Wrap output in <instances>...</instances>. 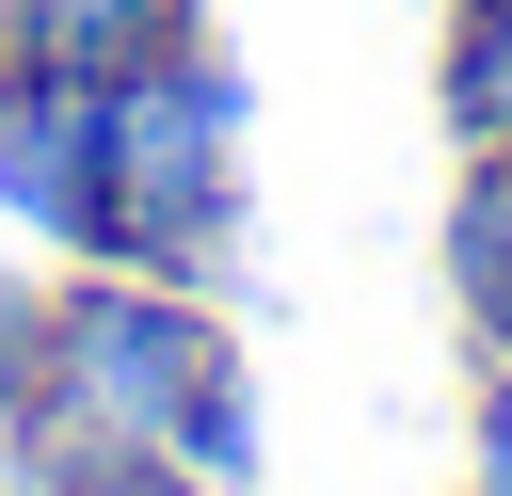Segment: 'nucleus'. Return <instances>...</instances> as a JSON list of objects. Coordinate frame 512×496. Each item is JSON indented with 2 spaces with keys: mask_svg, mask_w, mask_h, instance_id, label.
Here are the masks:
<instances>
[{
  "mask_svg": "<svg viewBox=\"0 0 512 496\" xmlns=\"http://www.w3.org/2000/svg\"><path fill=\"white\" fill-rule=\"evenodd\" d=\"M240 384V336L192 272H112L64 256L32 288V368L0 400V464L48 480L64 448H192V416Z\"/></svg>",
  "mask_w": 512,
  "mask_h": 496,
  "instance_id": "f257e3e1",
  "label": "nucleus"
},
{
  "mask_svg": "<svg viewBox=\"0 0 512 496\" xmlns=\"http://www.w3.org/2000/svg\"><path fill=\"white\" fill-rule=\"evenodd\" d=\"M240 128H256V96H240V64L192 32L176 64H144V80H112L96 96V256L112 272H224V240H240Z\"/></svg>",
  "mask_w": 512,
  "mask_h": 496,
  "instance_id": "f03ea898",
  "label": "nucleus"
},
{
  "mask_svg": "<svg viewBox=\"0 0 512 496\" xmlns=\"http://www.w3.org/2000/svg\"><path fill=\"white\" fill-rule=\"evenodd\" d=\"M0 224L48 256H96V96L48 64H0Z\"/></svg>",
  "mask_w": 512,
  "mask_h": 496,
  "instance_id": "7ed1b4c3",
  "label": "nucleus"
},
{
  "mask_svg": "<svg viewBox=\"0 0 512 496\" xmlns=\"http://www.w3.org/2000/svg\"><path fill=\"white\" fill-rule=\"evenodd\" d=\"M192 32H208V0H16V64L80 80V96H112V80L176 64Z\"/></svg>",
  "mask_w": 512,
  "mask_h": 496,
  "instance_id": "20e7f679",
  "label": "nucleus"
},
{
  "mask_svg": "<svg viewBox=\"0 0 512 496\" xmlns=\"http://www.w3.org/2000/svg\"><path fill=\"white\" fill-rule=\"evenodd\" d=\"M432 272H448V320L480 336V352H512V160L480 144L464 176H448V224H432Z\"/></svg>",
  "mask_w": 512,
  "mask_h": 496,
  "instance_id": "39448f33",
  "label": "nucleus"
},
{
  "mask_svg": "<svg viewBox=\"0 0 512 496\" xmlns=\"http://www.w3.org/2000/svg\"><path fill=\"white\" fill-rule=\"evenodd\" d=\"M432 128L464 160L512 144V0H448V32H432Z\"/></svg>",
  "mask_w": 512,
  "mask_h": 496,
  "instance_id": "423d86ee",
  "label": "nucleus"
},
{
  "mask_svg": "<svg viewBox=\"0 0 512 496\" xmlns=\"http://www.w3.org/2000/svg\"><path fill=\"white\" fill-rule=\"evenodd\" d=\"M16 496H208L176 448H64L48 480H16Z\"/></svg>",
  "mask_w": 512,
  "mask_h": 496,
  "instance_id": "0eeeda50",
  "label": "nucleus"
},
{
  "mask_svg": "<svg viewBox=\"0 0 512 496\" xmlns=\"http://www.w3.org/2000/svg\"><path fill=\"white\" fill-rule=\"evenodd\" d=\"M464 496H512V352H480V400H464Z\"/></svg>",
  "mask_w": 512,
  "mask_h": 496,
  "instance_id": "6e6552de",
  "label": "nucleus"
},
{
  "mask_svg": "<svg viewBox=\"0 0 512 496\" xmlns=\"http://www.w3.org/2000/svg\"><path fill=\"white\" fill-rule=\"evenodd\" d=\"M16 368H32V272H0V400H16Z\"/></svg>",
  "mask_w": 512,
  "mask_h": 496,
  "instance_id": "1a4fd4ad",
  "label": "nucleus"
},
{
  "mask_svg": "<svg viewBox=\"0 0 512 496\" xmlns=\"http://www.w3.org/2000/svg\"><path fill=\"white\" fill-rule=\"evenodd\" d=\"M0 64H16V0H0Z\"/></svg>",
  "mask_w": 512,
  "mask_h": 496,
  "instance_id": "9d476101",
  "label": "nucleus"
},
{
  "mask_svg": "<svg viewBox=\"0 0 512 496\" xmlns=\"http://www.w3.org/2000/svg\"><path fill=\"white\" fill-rule=\"evenodd\" d=\"M496 160H512V144H496Z\"/></svg>",
  "mask_w": 512,
  "mask_h": 496,
  "instance_id": "9b49d317",
  "label": "nucleus"
}]
</instances>
